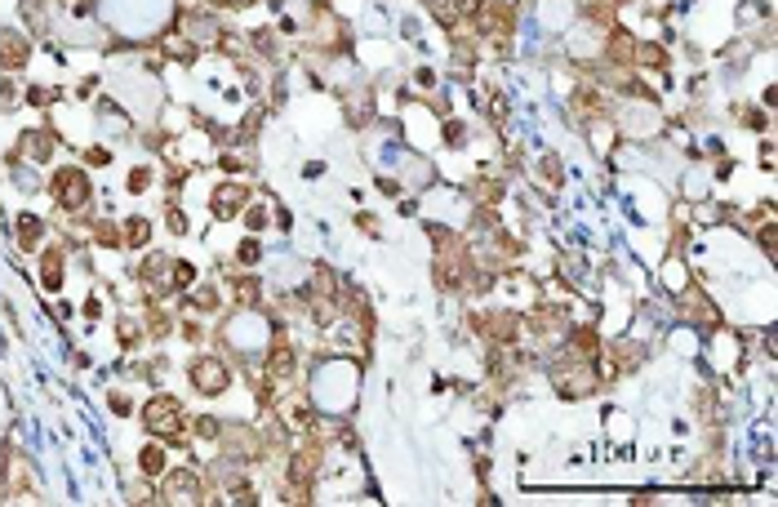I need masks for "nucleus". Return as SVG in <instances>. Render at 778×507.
<instances>
[{
  "label": "nucleus",
  "instance_id": "f257e3e1",
  "mask_svg": "<svg viewBox=\"0 0 778 507\" xmlns=\"http://www.w3.org/2000/svg\"><path fill=\"white\" fill-rule=\"evenodd\" d=\"M142 422H147L156 436H174L178 422H182V405L174 396H152V401L142 405Z\"/></svg>",
  "mask_w": 778,
  "mask_h": 507
},
{
  "label": "nucleus",
  "instance_id": "f03ea898",
  "mask_svg": "<svg viewBox=\"0 0 778 507\" xmlns=\"http://www.w3.org/2000/svg\"><path fill=\"white\" fill-rule=\"evenodd\" d=\"M556 388H561L565 396H587L592 388H596V374H592L587 365H578V356H569V365H556Z\"/></svg>",
  "mask_w": 778,
  "mask_h": 507
},
{
  "label": "nucleus",
  "instance_id": "7ed1b4c3",
  "mask_svg": "<svg viewBox=\"0 0 778 507\" xmlns=\"http://www.w3.org/2000/svg\"><path fill=\"white\" fill-rule=\"evenodd\" d=\"M54 196L63 210H80L85 200H89V183H85L80 169H63V174L54 178Z\"/></svg>",
  "mask_w": 778,
  "mask_h": 507
},
{
  "label": "nucleus",
  "instance_id": "20e7f679",
  "mask_svg": "<svg viewBox=\"0 0 778 507\" xmlns=\"http://www.w3.org/2000/svg\"><path fill=\"white\" fill-rule=\"evenodd\" d=\"M191 383H196V392H205V396L227 392V365L214 360V356H200L196 365H191Z\"/></svg>",
  "mask_w": 778,
  "mask_h": 507
},
{
  "label": "nucleus",
  "instance_id": "39448f33",
  "mask_svg": "<svg viewBox=\"0 0 778 507\" xmlns=\"http://www.w3.org/2000/svg\"><path fill=\"white\" fill-rule=\"evenodd\" d=\"M22 63H27V41H22L18 31H5V36H0V67L14 71Z\"/></svg>",
  "mask_w": 778,
  "mask_h": 507
},
{
  "label": "nucleus",
  "instance_id": "423d86ee",
  "mask_svg": "<svg viewBox=\"0 0 778 507\" xmlns=\"http://www.w3.org/2000/svg\"><path fill=\"white\" fill-rule=\"evenodd\" d=\"M245 200H249V191L240 187V183H227V187H218V191H214V205L223 210V219H227V214H236Z\"/></svg>",
  "mask_w": 778,
  "mask_h": 507
},
{
  "label": "nucleus",
  "instance_id": "0eeeda50",
  "mask_svg": "<svg viewBox=\"0 0 778 507\" xmlns=\"http://www.w3.org/2000/svg\"><path fill=\"white\" fill-rule=\"evenodd\" d=\"M169 499H174V503H196V494H200V485H196V476H191V472H182V476H174V480H169Z\"/></svg>",
  "mask_w": 778,
  "mask_h": 507
},
{
  "label": "nucleus",
  "instance_id": "6e6552de",
  "mask_svg": "<svg viewBox=\"0 0 778 507\" xmlns=\"http://www.w3.org/2000/svg\"><path fill=\"white\" fill-rule=\"evenodd\" d=\"M631 54H636V63H649V67H663L667 63V54L659 50V45H636Z\"/></svg>",
  "mask_w": 778,
  "mask_h": 507
},
{
  "label": "nucleus",
  "instance_id": "1a4fd4ad",
  "mask_svg": "<svg viewBox=\"0 0 778 507\" xmlns=\"http://www.w3.org/2000/svg\"><path fill=\"white\" fill-rule=\"evenodd\" d=\"M50 147H54V138H50V134H27V156L45 161V156H50Z\"/></svg>",
  "mask_w": 778,
  "mask_h": 507
},
{
  "label": "nucleus",
  "instance_id": "9d476101",
  "mask_svg": "<svg viewBox=\"0 0 778 507\" xmlns=\"http://www.w3.org/2000/svg\"><path fill=\"white\" fill-rule=\"evenodd\" d=\"M142 472H147V476H161L165 472V454L156 450V445H152V450H142Z\"/></svg>",
  "mask_w": 778,
  "mask_h": 507
},
{
  "label": "nucleus",
  "instance_id": "9b49d317",
  "mask_svg": "<svg viewBox=\"0 0 778 507\" xmlns=\"http://www.w3.org/2000/svg\"><path fill=\"white\" fill-rule=\"evenodd\" d=\"M258 298V281H240V303H254Z\"/></svg>",
  "mask_w": 778,
  "mask_h": 507
},
{
  "label": "nucleus",
  "instance_id": "f8f14e48",
  "mask_svg": "<svg viewBox=\"0 0 778 507\" xmlns=\"http://www.w3.org/2000/svg\"><path fill=\"white\" fill-rule=\"evenodd\" d=\"M129 236H133V240H147V223L133 219V223H129Z\"/></svg>",
  "mask_w": 778,
  "mask_h": 507
},
{
  "label": "nucleus",
  "instance_id": "ddd939ff",
  "mask_svg": "<svg viewBox=\"0 0 778 507\" xmlns=\"http://www.w3.org/2000/svg\"><path fill=\"white\" fill-rule=\"evenodd\" d=\"M258 258V245H254V240H245V245H240V263H254Z\"/></svg>",
  "mask_w": 778,
  "mask_h": 507
},
{
  "label": "nucleus",
  "instance_id": "4468645a",
  "mask_svg": "<svg viewBox=\"0 0 778 507\" xmlns=\"http://www.w3.org/2000/svg\"><path fill=\"white\" fill-rule=\"evenodd\" d=\"M445 138L458 142V138H463V125H458V120H449V125H445Z\"/></svg>",
  "mask_w": 778,
  "mask_h": 507
},
{
  "label": "nucleus",
  "instance_id": "2eb2a0df",
  "mask_svg": "<svg viewBox=\"0 0 778 507\" xmlns=\"http://www.w3.org/2000/svg\"><path fill=\"white\" fill-rule=\"evenodd\" d=\"M67 9H76V14H89V9H94V0H67Z\"/></svg>",
  "mask_w": 778,
  "mask_h": 507
}]
</instances>
